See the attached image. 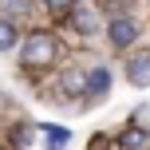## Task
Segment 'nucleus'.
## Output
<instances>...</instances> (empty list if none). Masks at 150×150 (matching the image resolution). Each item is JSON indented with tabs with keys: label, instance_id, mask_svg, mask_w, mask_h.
Masks as SVG:
<instances>
[{
	"label": "nucleus",
	"instance_id": "nucleus-1",
	"mask_svg": "<svg viewBox=\"0 0 150 150\" xmlns=\"http://www.w3.org/2000/svg\"><path fill=\"white\" fill-rule=\"evenodd\" d=\"M55 55H59V44H55L52 32H32L20 44V63L24 67H47Z\"/></svg>",
	"mask_w": 150,
	"mask_h": 150
},
{
	"label": "nucleus",
	"instance_id": "nucleus-2",
	"mask_svg": "<svg viewBox=\"0 0 150 150\" xmlns=\"http://www.w3.org/2000/svg\"><path fill=\"white\" fill-rule=\"evenodd\" d=\"M107 36H111V44L115 47H130L138 40V24L134 20H127V16H115L111 24H107Z\"/></svg>",
	"mask_w": 150,
	"mask_h": 150
},
{
	"label": "nucleus",
	"instance_id": "nucleus-3",
	"mask_svg": "<svg viewBox=\"0 0 150 150\" xmlns=\"http://www.w3.org/2000/svg\"><path fill=\"white\" fill-rule=\"evenodd\" d=\"M127 79L134 83V87H150V52L127 59Z\"/></svg>",
	"mask_w": 150,
	"mask_h": 150
},
{
	"label": "nucleus",
	"instance_id": "nucleus-4",
	"mask_svg": "<svg viewBox=\"0 0 150 150\" xmlns=\"http://www.w3.org/2000/svg\"><path fill=\"white\" fill-rule=\"evenodd\" d=\"M83 91H91V95H107L111 91V71L107 67H95L87 75V83H83Z\"/></svg>",
	"mask_w": 150,
	"mask_h": 150
},
{
	"label": "nucleus",
	"instance_id": "nucleus-5",
	"mask_svg": "<svg viewBox=\"0 0 150 150\" xmlns=\"http://www.w3.org/2000/svg\"><path fill=\"white\" fill-rule=\"evenodd\" d=\"M95 12H91V8H79V4H75L71 8V28H79L83 32V36H91V32H95Z\"/></svg>",
	"mask_w": 150,
	"mask_h": 150
},
{
	"label": "nucleus",
	"instance_id": "nucleus-6",
	"mask_svg": "<svg viewBox=\"0 0 150 150\" xmlns=\"http://www.w3.org/2000/svg\"><path fill=\"white\" fill-rule=\"evenodd\" d=\"M32 12V4H28V0H0V16H4V20H24V16H28Z\"/></svg>",
	"mask_w": 150,
	"mask_h": 150
},
{
	"label": "nucleus",
	"instance_id": "nucleus-7",
	"mask_svg": "<svg viewBox=\"0 0 150 150\" xmlns=\"http://www.w3.org/2000/svg\"><path fill=\"white\" fill-rule=\"evenodd\" d=\"M16 44H20V28H16L12 20H4V16H0V52H12Z\"/></svg>",
	"mask_w": 150,
	"mask_h": 150
},
{
	"label": "nucleus",
	"instance_id": "nucleus-8",
	"mask_svg": "<svg viewBox=\"0 0 150 150\" xmlns=\"http://www.w3.org/2000/svg\"><path fill=\"white\" fill-rule=\"evenodd\" d=\"M146 142H150V134H146V130H138V127L127 130V134L119 138V146H146Z\"/></svg>",
	"mask_w": 150,
	"mask_h": 150
},
{
	"label": "nucleus",
	"instance_id": "nucleus-9",
	"mask_svg": "<svg viewBox=\"0 0 150 150\" xmlns=\"http://www.w3.org/2000/svg\"><path fill=\"white\" fill-rule=\"evenodd\" d=\"M47 142H52V150L63 146V142H67V130H47Z\"/></svg>",
	"mask_w": 150,
	"mask_h": 150
},
{
	"label": "nucleus",
	"instance_id": "nucleus-10",
	"mask_svg": "<svg viewBox=\"0 0 150 150\" xmlns=\"http://www.w3.org/2000/svg\"><path fill=\"white\" fill-rule=\"evenodd\" d=\"M52 12H63V8H75V0H44Z\"/></svg>",
	"mask_w": 150,
	"mask_h": 150
}]
</instances>
